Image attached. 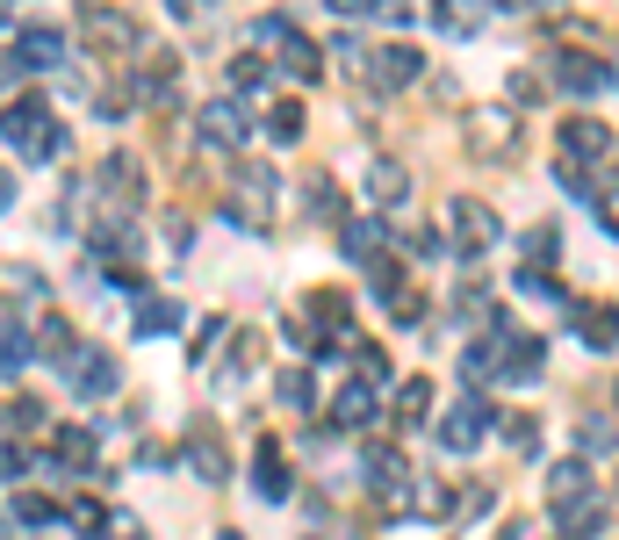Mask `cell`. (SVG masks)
I'll return each mask as SVG.
<instances>
[{
  "instance_id": "obj_22",
  "label": "cell",
  "mask_w": 619,
  "mask_h": 540,
  "mask_svg": "<svg viewBox=\"0 0 619 540\" xmlns=\"http://www.w3.org/2000/svg\"><path fill=\"white\" fill-rule=\"evenodd\" d=\"M173 325H180V303L173 296H138V339H159Z\"/></svg>"
},
{
  "instance_id": "obj_34",
  "label": "cell",
  "mask_w": 619,
  "mask_h": 540,
  "mask_svg": "<svg viewBox=\"0 0 619 540\" xmlns=\"http://www.w3.org/2000/svg\"><path fill=\"white\" fill-rule=\"evenodd\" d=\"M310 210L325 216V224H346V210H339V188H331V174H317V180H310Z\"/></svg>"
},
{
  "instance_id": "obj_10",
  "label": "cell",
  "mask_w": 619,
  "mask_h": 540,
  "mask_svg": "<svg viewBox=\"0 0 619 540\" xmlns=\"http://www.w3.org/2000/svg\"><path fill=\"white\" fill-rule=\"evenodd\" d=\"M482 425H490V403H482L476 389H468V397L454 403L447 419H440V439H447L454 454H468V447H476V439H482Z\"/></svg>"
},
{
  "instance_id": "obj_2",
  "label": "cell",
  "mask_w": 619,
  "mask_h": 540,
  "mask_svg": "<svg viewBox=\"0 0 619 540\" xmlns=\"http://www.w3.org/2000/svg\"><path fill=\"white\" fill-rule=\"evenodd\" d=\"M195 130H202L217 152H238V144L253 138V102H245V94H217V102L195 108Z\"/></svg>"
},
{
  "instance_id": "obj_30",
  "label": "cell",
  "mask_w": 619,
  "mask_h": 540,
  "mask_svg": "<svg viewBox=\"0 0 619 540\" xmlns=\"http://www.w3.org/2000/svg\"><path fill=\"white\" fill-rule=\"evenodd\" d=\"M238 195L259 202V216H267V202H275V166H238Z\"/></svg>"
},
{
  "instance_id": "obj_42",
  "label": "cell",
  "mask_w": 619,
  "mask_h": 540,
  "mask_svg": "<svg viewBox=\"0 0 619 540\" xmlns=\"http://www.w3.org/2000/svg\"><path fill=\"white\" fill-rule=\"evenodd\" d=\"M612 447H619L612 425H605V419H584V454H612Z\"/></svg>"
},
{
  "instance_id": "obj_46",
  "label": "cell",
  "mask_w": 619,
  "mask_h": 540,
  "mask_svg": "<svg viewBox=\"0 0 619 540\" xmlns=\"http://www.w3.org/2000/svg\"><path fill=\"white\" fill-rule=\"evenodd\" d=\"M8 419H15V433H22V425H30V433H36V425H44V411H36V403H22V397H15V403H8Z\"/></svg>"
},
{
  "instance_id": "obj_18",
  "label": "cell",
  "mask_w": 619,
  "mask_h": 540,
  "mask_svg": "<svg viewBox=\"0 0 619 540\" xmlns=\"http://www.w3.org/2000/svg\"><path fill=\"white\" fill-rule=\"evenodd\" d=\"M382 238H389L382 216H346V253L353 260H382Z\"/></svg>"
},
{
  "instance_id": "obj_40",
  "label": "cell",
  "mask_w": 619,
  "mask_h": 540,
  "mask_svg": "<svg viewBox=\"0 0 619 540\" xmlns=\"http://www.w3.org/2000/svg\"><path fill=\"white\" fill-rule=\"evenodd\" d=\"M504 439H512L518 454H540V447H534V439H540V425L526 419V411H512V419H504Z\"/></svg>"
},
{
  "instance_id": "obj_21",
  "label": "cell",
  "mask_w": 619,
  "mask_h": 540,
  "mask_svg": "<svg viewBox=\"0 0 619 540\" xmlns=\"http://www.w3.org/2000/svg\"><path fill=\"white\" fill-rule=\"evenodd\" d=\"M36 353H44V361H66V367H72L80 339H72V325H66V317H44V325H36Z\"/></svg>"
},
{
  "instance_id": "obj_43",
  "label": "cell",
  "mask_w": 619,
  "mask_h": 540,
  "mask_svg": "<svg viewBox=\"0 0 619 540\" xmlns=\"http://www.w3.org/2000/svg\"><path fill=\"white\" fill-rule=\"evenodd\" d=\"M310 317H325L331 331H346V303L339 296H310Z\"/></svg>"
},
{
  "instance_id": "obj_31",
  "label": "cell",
  "mask_w": 619,
  "mask_h": 540,
  "mask_svg": "<svg viewBox=\"0 0 619 540\" xmlns=\"http://www.w3.org/2000/svg\"><path fill=\"white\" fill-rule=\"evenodd\" d=\"M86 461H94V433L66 425V433H58V469H86Z\"/></svg>"
},
{
  "instance_id": "obj_5",
  "label": "cell",
  "mask_w": 619,
  "mask_h": 540,
  "mask_svg": "<svg viewBox=\"0 0 619 540\" xmlns=\"http://www.w3.org/2000/svg\"><path fill=\"white\" fill-rule=\"evenodd\" d=\"M548 80H554V87H569V94H605V87H612V72H605V58L576 51V44L548 51Z\"/></svg>"
},
{
  "instance_id": "obj_24",
  "label": "cell",
  "mask_w": 619,
  "mask_h": 540,
  "mask_svg": "<svg viewBox=\"0 0 619 540\" xmlns=\"http://www.w3.org/2000/svg\"><path fill=\"white\" fill-rule=\"evenodd\" d=\"M188 461H195V469H202V483H224V476H231L224 447H217V439H209V433H195V439H188Z\"/></svg>"
},
{
  "instance_id": "obj_26",
  "label": "cell",
  "mask_w": 619,
  "mask_h": 540,
  "mask_svg": "<svg viewBox=\"0 0 619 540\" xmlns=\"http://www.w3.org/2000/svg\"><path fill=\"white\" fill-rule=\"evenodd\" d=\"M367 289H375V296L389 303V310H396L404 296H411V289H404V267H396V260H367Z\"/></svg>"
},
{
  "instance_id": "obj_47",
  "label": "cell",
  "mask_w": 619,
  "mask_h": 540,
  "mask_svg": "<svg viewBox=\"0 0 619 540\" xmlns=\"http://www.w3.org/2000/svg\"><path fill=\"white\" fill-rule=\"evenodd\" d=\"M331 15H382V0H331Z\"/></svg>"
},
{
  "instance_id": "obj_28",
  "label": "cell",
  "mask_w": 619,
  "mask_h": 540,
  "mask_svg": "<svg viewBox=\"0 0 619 540\" xmlns=\"http://www.w3.org/2000/svg\"><path fill=\"white\" fill-rule=\"evenodd\" d=\"M267 80H275V66H267V58H259V51H238V58H231V87H238V94L267 87Z\"/></svg>"
},
{
  "instance_id": "obj_17",
  "label": "cell",
  "mask_w": 619,
  "mask_h": 540,
  "mask_svg": "<svg viewBox=\"0 0 619 540\" xmlns=\"http://www.w3.org/2000/svg\"><path fill=\"white\" fill-rule=\"evenodd\" d=\"M253 483H259V497H267V505H281V497H289V461H281V447H267V439H259V454H253Z\"/></svg>"
},
{
  "instance_id": "obj_32",
  "label": "cell",
  "mask_w": 619,
  "mask_h": 540,
  "mask_svg": "<svg viewBox=\"0 0 619 540\" xmlns=\"http://www.w3.org/2000/svg\"><path fill=\"white\" fill-rule=\"evenodd\" d=\"M554 253H562V231H554V224L526 231V267H554Z\"/></svg>"
},
{
  "instance_id": "obj_1",
  "label": "cell",
  "mask_w": 619,
  "mask_h": 540,
  "mask_svg": "<svg viewBox=\"0 0 619 540\" xmlns=\"http://www.w3.org/2000/svg\"><path fill=\"white\" fill-rule=\"evenodd\" d=\"M8 152H15V159H36V152H44V159H72V138L44 116L36 94H22V102L8 108Z\"/></svg>"
},
{
  "instance_id": "obj_48",
  "label": "cell",
  "mask_w": 619,
  "mask_h": 540,
  "mask_svg": "<svg viewBox=\"0 0 619 540\" xmlns=\"http://www.w3.org/2000/svg\"><path fill=\"white\" fill-rule=\"evenodd\" d=\"M418 15V0H382V22H411Z\"/></svg>"
},
{
  "instance_id": "obj_33",
  "label": "cell",
  "mask_w": 619,
  "mask_h": 540,
  "mask_svg": "<svg viewBox=\"0 0 619 540\" xmlns=\"http://www.w3.org/2000/svg\"><path fill=\"white\" fill-rule=\"evenodd\" d=\"M295 36H303V30H295L289 15H259L253 22V44H267V51H281V44H295Z\"/></svg>"
},
{
  "instance_id": "obj_11",
  "label": "cell",
  "mask_w": 619,
  "mask_h": 540,
  "mask_svg": "<svg viewBox=\"0 0 619 540\" xmlns=\"http://www.w3.org/2000/svg\"><path fill=\"white\" fill-rule=\"evenodd\" d=\"M66 375H72V389H80V397H116V383H122V375H116V361H108L102 347H80Z\"/></svg>"
},
{
  "instance_id": "obj_4",
  "label": "cell",
  "mask_w": 619,
  "mask_h": 540,
  "mask_svg": "<svg viewBox=\"0 0 619 540\" xmlns=\"http://www.w3.org/2000/svg\"><path fill=\"white\" fill-rule=\"evenodd\" d=\"M80 36H86L102 58H122V51H138V44H144L138 22L122 15V8H80Z\"/></svg>"
},
{
  "instance_id": "obj_35",
  "label": "cell",
  "mask_w": 619,
  "mask_h": 540,
  "mask_svg": "<svg viewBox=\"0 0 619 540\" xmlns=\"http://www.w3.org/2000/svg\"><path fill=\"white\" fill-rule=\"evenodd\" d=\"M353 353V367H361V383H389V353L382 347H346Z\"/></svg>"
},
{
  "instance_id": "obj_20",
  "label": "cell",
  "mask_w": 619,
  "mask_h": 540,
  "mask_svg": "<svg viewBox=\"0 0 619 540\" xmlns=\"http://www.w3.org/2000/svg\"><path fill=\"white\" fill-rule=\"evenodd\" d=\"M548 497L584 505V497H591V469H584V461H554V469H548Z\"/></svg>"
},
{
  "instance_id": "obj_29",
  "label": "cell",
  "mask_w": 619,
  "mask_h": 540,
  "mask_svg": "<svg viewBox=\"0 0 619 540\" xmlns=\"http://www.w3.org/2000/svg\"><path fill=\"white\" fill-rule=\"evenodd\" d=\"M425 403H432V383H425V375L396 383V419H404V425H418V419H425Z\"/></svg>"
},
{
  "instance_id": "obj_15",
  "label": "cell",
  "mask_w": 619,
  "mask_h": 540,
  "mask_svg": "<svg viewBox=\"0 0 619 540\" xmlns=\"http://www.w3.org/2000/svg\"><path fill=\"white\" fill-rule=\"evenodd\" d=\"M411 195V174H404V159H367V202L375 210H396Z\"/></svg>"
},
{
  "instance_id": "obj_8",
  "label": "cell",
  "mask_w": 619,
  "mask_h": 540,
  "mask_svg": "<svg viewBox=\"0 0 619 540\" xmlns=\"http://www.w3.org/2000/svg\"><path fill=\"white\" fill-rule=\"evenodd\" d=\"M418 72H425V51H418V44H375L367 87H375V94H389V87H411Z\"/></svg>"
},
{
  "instance_id": "obj_16",
  "label": "cell",
  "mask_w": 619,
  "mask_h": 540,
  "mask_svg": "<svg viewBox=\"0 0 619 540\" xmlns=\"http://www.w3.org/2000/svg\"><path fill=\"white\" fill-rule=\"evenodd\" d=\"M367 483H382V497H389V505H404V497H411L404 454H396V447H375V454H367Z\"/></svg>"
},
{
  "instance_id": "obj_41",
  "label": "cell",
  "mask_w": 619,
  "mask_h": 540,
  "mask_svg": "<svg viewBox=\"0 0 619 540\" xmlns=\"http://www.w3.org/2000/svg\"><path fill=\"white\" fill-rule=\"evenodd\" d=\"M418 512H425V519H454L462 505H454V497H447L440 483H425V490H418Z\"/></svg>"
},
{
  "instance_id": "obj_25",
  "label": "cell",
  "mask_w": 619,
  "mask_h": 540,
  "mask_svg": "<svg viewBox=\"0 0 619 540\" xmlns=\"http://www.w3.org/2000/svg\"><path fill=\"white\" fill-rule=\"evenodd\" d=\"M281 72H289V80H317V72H325V58L310 51V36H295V44H281Z\"/></svg>"
},
{
  "instance_id": "obj_49",
  "label": "cell",
  "mask_w": 619,
  "mask_h": 540,
  "mask_svg": "<svg viewBox=\"0 0 619 540\" xmlns=\"http://www.w3.org/2000/svg\"><path fill=\"white\" fill-rule=\"evenodd\" d=\"M217 540H245V533H217Z\"/></svg>"
},
{
  "instance_id": "obj_7",
  "label": "cell",
  "mask_w": 619,
  "mask_h": 540,
  "mask_svg": "<svg viewBox=\"0 0 619 540\" xmlns=\"http://www.w3.org/2000/svg\"><path fill=\"white\" fill-rule=\"evenodd\" d=\"M562 159H584L598 174H612V130L598 116H569L562 122Z\"/></svg>"
},
{
  "instance_id": "obj_3",
  "label": "cell",
  "mask_w": 619,
  "mask_h": 540,
  "mask_svg": "<svg viewBox=\"0 0 619 540\" xmlns=\"http://www.w3.org/2000/svg\"><path fill=\"white\" fill-rule=\"evenodd\" d=\"M504 238V224H498V210L490 202H454V231H447V245L462 253V260H482L490 245Z\"/></svg>"
},
{
  "instance_id": "obj_36",
  "label": "cell",
  "mask_w": 619,
  "mask_h": 540,
  "mask_svg": "<svg viewBox=\"0 0 619 540\" xmlns=\"http://www.w3.org/2000/svg\"><path fill=\"white\" fill-rule=\"evenodd\" d=\"M15 519H30V526H51V519H58V505H51V497H36V490H15Z\"/></svg>"
},
{
  "instance_id": "obj_23",
  "label": "cell",
  "mask_w": 619,
  "mask_h": 540,
  "mask_svg": "<svg viewBox=\"0 0 619 540\" xmlns=\"http://www.w3.org/2000/svg\"><path fill=\"white\" fill-rule=\"evenodd\" d=\"M518 296H540V303H576V296H569V289H562V281H554L548 274V267H518Z\"/></svg>"
},
{
  "instance_id": "obj_27",
  "label": "cell",
  "mask_w": 619,
  "mask_h": 540,
  "mask_svg": "<svg viewBox=\"0 0 619 540\" xmlns=\"http://www.w3.org/2000/svg\"><path fill=\"white\" fill-rule=\"evenodd\" d=\"M303 102H275V108H267V138H275V144H295V138H303Z\"/></svg>"
},
{
  "instance_id": "obj_19",
  "label": "cell",
  "mask_w": 619,
  "mask_h": 540,
  "mask_svg": "<svg viewBox=\"0 0 619 540\" xmlns=\"http://www.w3.org/2000/svg\"><path fill=\"white\" fill-rule=\"evenodd\" d=\"M554 526H562V540H591V533H605V505H598V497L562 505V512H554Z\"/></svg>"
},
{
  "instance_id": "obj_37",
  "label": "cell",
  "mask_w": 619,
  "mask_h": 540,
  "mask_svg": "<svg viewBox=\"0 0 619 540\" xmlns=\"http://www.w3.org/2000/svg\"><path fill=\"white\" fill-rule=\"evenodd\" d=\"M224 331H231V325H224V317H202V331H195V347H188V353H195V367H202V361H209V353L224 347Z\"/></svg>"
},
{
  "instance_id": "obj_12",
  "label": "cell",
  "mask_w": 619,
  "mask_h": 540,
  "mask_svg": "<svg viewBox=\"0 0 619 540\" xmlns=\"http://www.w3.org/2000/svg\"><path fill=\"white\" fill-rule=\"evenodd\" d=\"M569 325H576V339H584L591 353L619 347V310L612 303H569Z\"/></svg>"
},
{
  "instance_id": "obj_39",
  "label": "cell",
  "mask_w": 619,
  "mask_h": 540,
  "mask_svg": "<svg viewBox=\"0 0 619 540\" xmlns=\"http://www.w3.org/2000/svg\"><path fill=\"white\" fill-rule=\"evenodd\" d=\"M310 389H317V383H310L303 367H289V375H281V403H289V411H310Z\"/></svg>"
},
{
  "instance_id": "obj_44",
  "label": "cell",
  "mask_w": 619,
  "mask_h": 540,
  "mask_svg": "<svg viewBox=\"0 0 619 540\" xmlns=\"http://www.w3.org/2000/svg\"><path fill=\"white\" fill-rule=\"evenodd\" d=\"M490 505H498L490 483H476V490H462V512H454V519H476V512H490Z\"/></svg>"
},
{
  "instance_id": "obj_45",
  "label": "cell",
  "mask_w": 619,
  "mask_h": 540,
  "mask_svg": "<svg viewBox=\"0 0 619 540\" xmlns=\"http://www.w3.org/2000/svg\"><path fill=\"white\" fill-rule=\"evenodd\" d=\"M512 102H518V108L540 102V72H512Z\"/></svg>"
},
{
  "instance_id": "obj_14",
  "label": "cell",
  "mask_w": 619,
  "mask_h": 540,
  "mask_svg": "<svg viewBox=\"0 0 619 540\" xmlns=\"http://www.w3.org/2000/svg\"><path fill=\"white\" fill-rule=\"evenodd\" d=\"M375 411H382L375 383H346L339 397H331V425H339V433H361V425H375Z\"/></svg>"
},
{
  "instance_id": "obj_13",
  "label": "cell",
  "mask_w": 619,
  "mask_h": 540,
  "mask_svg": "<svg viewBox=\"0 0 619 540\" xmlns=\"http://www.w3.org/2000/svg\"><path fill=\"white\" fill-rule=\"evenodd\" d=\"M490 8H498V0H432V30L462 44V36H476L482 22H490Z\"/></svg>"
},
{
  "instance_id": "obj_9",
  "label": "cell",
  "mask_w": 619,
  "mask_h": 540,
  "mask_svg": "<svg viewBox=\"0 0 619 540\" xmlns=\"http://www.w3.org/2000/svg\"><path fill=\"white\" fill-rule=\"evenodd\" d=\"M518 144V116L512 108H476V116H468V152L476 159H504Z\"/></svg>"
},
{
  "instance_id": "obj_38",
  "label": "cell",
  "mask_w": 619,
  "mask_h": 540,
  "mask_svg": "<svg viewBox=\"0 0 619 540\" xmlns=\"http://www.w3.org/2000/svg\"><path fill=\"white\" fill-rule=\"evenodd\" d=\"M66 519H72V533H86V540H94V533H102V526H108V512L94 505V497H80V505H72Z\"/></svg>"
},
{
  "instance_id": "obj_6",
  "label": "cell",
  "mask_w": 619,
  "mask_h": 540,
  "mask_svg": "<svg viewBox=\"0 0 619 540\" xmlns=\"http://www.w3.org/2000/svg\"><path fill=\"white\" fill-rule=\"evenodd\" d=\"M58 58H66V36H58L51 22H30V30L8 36V72H22V66H30V72H51Z\"/></svg>"
}]
</instances>
